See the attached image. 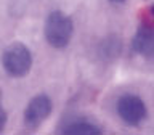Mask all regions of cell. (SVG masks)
Masks as SVG:
<instances>
[{
	"mask_svg": "<svg viewBox=\"0 0 154 135\" xmlns=\"http://www.w3.org/2000/svg\"><path fill=\"white\" fill-rule=\"evenodd\" d=\"M45 39L53 48H66L74 34L72 19L63 11H51L45 21Z\"/></svg>",
	"mask_w": 154,
	"mask_h": 135,
	"instance_id": "obj_1",
	"label": "cell"
},
{
	"mask_svg": "<svg viewBox=\"0 0 154 135\" xmlns=\"http://www.w3.org/2000/svg\"><path fill=\"white\" fill-rule=\"evenodd\" d=\"M2 66L11 77H24L32 68V53L24 43H11L2 55Z\"/></svg>",
	"mask_w": 154,
	"mask_h": 135,
	"instance_id": "obj_2",
	"label": "cell"
},
{
	"mask_svg": "<svg viewBox=\"0 0 154 135\" xmlns=\"http://www.w3.org/2000/svg\"><path fill=\"white\" fill-rule=\"evenodd\" d=\"M119 52H120V42L117 37H108L101 43V53L104 55V58H114L119 55Z\"/></svg>",
	"mask_w": 154,
	"mask_h": 135,
	"instance_id": "obj_7",
	"label": "cell"
},
{
	"mask_svg": "<svg viewBox=\"0 0 154 135\" xmlns=\"http://www.w3.org/2000/svg\"><path fill=\"white\" fill-rule=\"evenodd\" d=\"M0 98H2V92H0Z\"/></svg>",
	"mask_w": 154,
	"mask_h": 135,
	"instance_id": "obj_11",
	"label": "cell"
},
{
	"mask_svg": "<svg viewBox=\"0 0 154 135\" xmlns=\"http://www.w3.org/2000/svg\"><path fill=\"white\" fill-rule=\"evenodd\" d=\"M149 11H151V14H152V16H154V5H152V7H151V10H149Z\"/></svg>",
	"mask_w": 154,
	"mask_h": 135,
	"instance_id": "obj_10",
	"label": "cell"
},
{
	"mask_svg": "<svg viewBox=\"0 0 154 135\" xmlns=\"http://www.w3.org/2000/svg\"><path fill=\"white\" fill-rule=\"evenodd\" d=\"M7 113H5V111L0 108V132H2L3 130V127H5V124H7Z\"/></svg>",
	"mask_w": 154,
	"mask_h": 135,
	"instance_id": "obj_8",
	"label": "cell"
},
{
	"mask_svg": "<svg viewBox=\"0 0 154 135\" xmlns=\"http://www.w3.org/2000/svg\"><path fill=\"white\" fill-rule=\"evenodd\" d=\"M51 109H53V105L50 96L45 93L35 95L24 109V122L29 127H37L45 119H48V116L51 114Z\"/></svg>",
	"mask_w": 154,
	"mask_h": 135,
	"instance_id": "obj_4",
	"label": "cell"
},
{
	"mask_svg": "<svg viewBox=\"0 0 154 135\" xmlns=\"http://www.w3.org/2000/svg\"><path fill=\"white\" fill-rule=\"evenodd\" d=\"M64 133H77V135H95L101 133V129L96 124L90 122L87 119H72L71 122H67L66 129H63Z\"/></svg>",
	"mask_w": 154,
	"mask_h": 135,
	"instance_id": "obj_6",
	"label": "cell"
},
{
	"mask_svg": "<svg viewBox=\"0 0 154 135\" xmlns=\"http://www.w3.org/2000/svg\"><path fill=\"white\" fill-rule=\"evenodd\" d=\"M109 2H112V3H122V2H125V0H109Z\"/></svg>",
	"mask_w": 154,
	"mask_h": 135,
	"instance_id": "obj_9",
	"label": "cell"
},
{
	"mask_svg": "<svg viewBox=\"0 0 154 135\" xmlns=\"http://www.w3.org/2000/svg\"><path fill=\"white\" fill-rule=\"evenodd\" d=\"M119 118L128 125H138L141 124L148 116V108L141 100V96L135 93H125L117 100L116 105Z\"/></svg>",
	"mask_w": 154,
	"mask_h": 135,
	"instance_id": "obj_3",
	"label": "cell"
},
{
	"mask_svg": "<svg viewBox=\"0 0 154 135\" xmlns=\"http://www.w3.org/2000/svg\"><path fill=\"white\" fill-rule=\"evenodd\" d=\"M133 50L144 58L154 56V23H143L133 37Z\"/></svg>",
	"mask_w": 154,
	"mask_h": 135,
	"instance_id": "obj_5",
	"label": "cell"
}]
</instances>
